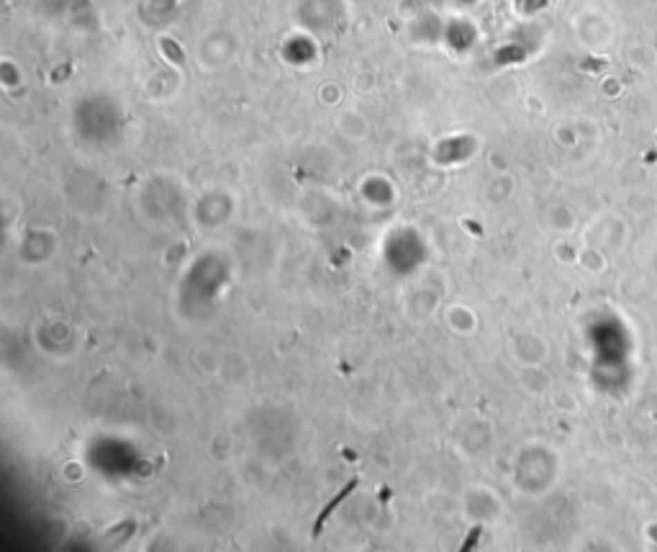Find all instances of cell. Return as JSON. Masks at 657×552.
<instances>
[{
  "label": "cell",
  "mask_w": 657,
  "mask_h": 552,
  "mask_svg": "<svg viewBox=\"0 0 657 552\" xmlns=\"http://www.w3.org/2000/svg\"><path fill=\"white\" fill-rule=\"evenodd\" d=\"M354 488H357V478H352L350 483H347V486H344V488L339 491L336 496H334L332 504H326V506L321 508V514H318V519H316V526H314V537H318V532H321V526H324V522H326V519H329V516L334 514V508L339 506V504H342L344 498L350 496V493H352V491H354Z\"/></svg>",
  "instance_id": "6da1fadb"
},
{
  "label": "cell",
  "mask_w": 657,
  "mask_h": 552,
  "mask_svg": "<svg viewBox=\"0 0 657 552\" xmlns=\"http://www.w3.org/2000/svg\"><path fill=\"white\" fill-rule=\"evenodd\" d=\"M480 534H483V526H473L468 532V537L462 540V544H459L457 552H475L477 542H480Z\"/></svg>",
  "instance_id": "7a4b0ae2"
}]
</instances>
